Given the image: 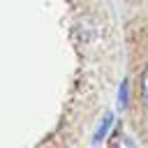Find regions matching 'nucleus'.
<instances>
[{"mask_svg":"<svg viewBox=\"0 0 148 148\" xmlns=\"http://www.w3.org/2000/svg\"><path fill=\"white\" fill-rule=\"evenodd\" d=\"M141 99H143V104L148 106V67H146L143 74H141Z\"/></svg>","mask_w":148,"mask_h":148,"instance_id":"f257e3e1","label":"nucleus"}]
</instances>
